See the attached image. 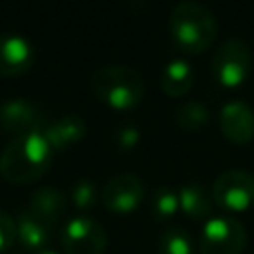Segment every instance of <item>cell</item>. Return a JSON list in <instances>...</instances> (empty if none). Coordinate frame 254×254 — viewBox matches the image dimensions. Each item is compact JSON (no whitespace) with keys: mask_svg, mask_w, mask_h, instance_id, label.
<instances>
[{"mask_svg":"<svg viewBox=\"0 0 254 254\" xmlns=\"http://www.w3.org/2000/svg\"><path fill=\"white\" fill-rule=\"evenodd\" d=\"M54 149L42 131L16 135L0 153V175L14 185L38 181L52 165Z\"/></svg>","mask_w":254,"mask_h":254,"instance_id":"6da1fadb","label":"cell"},{"mask_svg":"<svg viewBox=\"0 0 254 254\" xmlns=\"http://www.w3.org/2000/svg\"><path fill=\"white\" fill-rule=\"evenodd\" d=\"M171 38L185 54H202L216 40V18L208 6L198 0H181L169 18Z\"/></svg>","mask_w":254,"mask_h":254,"instance_id":"7a4b0ae2","label":"cell"},{"mask_svg":"<svg viewBox=\"0 0 254 254\" xmlns=\"http://www.w3.org/2000/svg\"><path fill=\"white\" fill-rule=\"evenodd\" d=\"M91 89L105 105L125 111L141 103L145 83L137 69L129 65H103L91 77Z\"/></svg>","mask_w":254,"mask_h":254,"instance_id":"3957f363","label":"cell"},{"mask_svg":"<svg viewBox=\"0 0 254 254\" xmlns=\"http://www.w3.org/2000/svg\"><path fill=\"white\" fill-rule=\"evenodd\" d=\"M252 50L240 38L224 40L212 56V75L222 87H238L250 75Z\"/></svg>","mask_w":254,"mask_h":254,"instance_id":"277c9868","label":"cell"},{"mask_svg":"<svg viewBox=\"0 0 254 254\" xmlns=\"http://www.w3.org/2000/svg\"><path fill=\"white\" fill-rule=\"evenodd\" d=\"M246 228L234 216H210L200 234V254H242Z\"/></svg>","mask_w":254,"mask_h":254,"instance_id":"5b68a950","label":"cell"},{"mask_svg":"<svg viewBox=\"0 0 254 254\" xmlns=\"http://www.w3.org/2000/svg\"><path fill=\"white\" fill-rule=\"evenodd\" d=\"M212 200L226 212H242L254 204V177L244 169H230L216 177Z\"/></svg>","mask_w":254,"mask_h":254,"instance_id":"8992f818","label":"cell"},{"mask_svg":"<svg viewBox=\"0 0 254 254\" xmlns=\"http://www.w3.org/2000/svg\"><path fill=\"white\" fill-rule=\"evenodd\" d=\"M105 246V228L89 216H73L62 230V248L65 254H103Z\"/></svg>","mask_w":254,"mask_h":254,"instance_id":"52a82bcc","label":"cell"},{"mask_svg":"<svg viewBox=\"0 0 254 254\" xmlns=\"http://www.w3.org/2000/svg\"><path fill=\"white\" fill-rule=\"evenodd\" d=\"M143 196H145V185L133 173H119L111 177L101 189L103 206L115 214H129L137 210Z\"/></svg>","mask_w":254,"mask_h":254,"instance_id":"ba28073f","label":"cell"},{"mask_svg":"<svg viewBox=\"0 0 254 254\" xmlns=\"http://www.w3.org/2000/svg\"><path fill=\"white\" fill-rule=\"evenodd\" d=\"M46 111L28 99H8L0 105V127L14 135L44 131L48 125Z\"/></svg>","mask_w":254,"mask_h":254,"instance_id":"9c48e42d","label":"cell"},{"mask_svg":"<svg viewBox=\"0 0 254 254\" xmlns=\"http://www.w3.org/2000/svg\"><path fill=\"white\" fill-rule=\"evenodd\" d=\"M218 123L222 135L234 145H246L254 137V109L240 99H230L220 107Z\"/></svg>","mask_w":254,"mask_h":254,"instance_id":"30bf717a","label":"cell"},{"mask_svg":"<svg viewBox=\"0 0 254 254\" xmlns=\"http://www.w3.org/2000/svg\"><path fill=\"white\" fill-rule=\"evenodd\" d=\"M34 58V46L28 38L14 32L0 34V75L16 77L26 73L32 67Z\"/></svg>","mask_w":254,"mask_h":254,"instance_id":"8fae6325","label":"cell"},{"mask_svg":"<svg viewBox=\"0 0 254 254\" xmlns=\"http://www.w3.org/2000/svg\"><path fill=\"white\" fill-rule=\"evenodd\" d=\"M85 131H87L85 119L77 113H67V115L58 117L56 121H50L42 133L54 151H62L81 141Z\"/></svg>","mask_w":254,"mask_h":254,"instance_id":"7c38bea8","label":"cell"},{"mask_svg":"<svg viewBox=\"0 0 254 254\" xmlns=\"http://www.w3.org/2000/svg\"><path fill=\"white\" fill-rule=\"evenodd\" d=\"M67 210V198L65 194L56 187H40L32 192L28 202V212L40 218L46 224L58 222Z\"/></svg>","mask_w":254,"mask_h":254,"instance_id":"4fadbf2b","label":"cell"},{"mask_svg":"<svg viewBox=\"0 0 254 254\" xmlns=\"http://www.w3.org/2000/svg\"><path fill=\"white\" fill-rule=\"evenodd\" d=\"M212 192H208L198 183H189L179 189V206L192 220L208 218L212 212Z\"/></svg>","mask_w":254,"mask_h":254,"instance_id":"5bb4252c","label":"cell"},{"mask_svg":"<svg viewBox=\"0 0 254 254\" xmlns=\"http://www.w3.org/2000/svg\"><path fill=\"white\" fill-rule=\"evenodd\" d=\"M192 87V67L187 60L175 58L161 71V89L169 97L185 95Z\"/></svg>","mask_w":254,"mask_h":254,"instance_id":"9a60e30c","label":"cell"},{"mask_svg":"<svg viewBox=\"0 0 254 254\" xmlns=\"http://www.w3.org/2000/svg\"><path fill=\"white\" fill-rule=\"evenodd\" d=\"M18 242L26 250H42L50 242V224L42 222L28 210H24L16 220Z\"/></svg>","mask_w":254,"mask_h":254,"instance_id":"2e32d148","label":"cell"},{"mask_svg":"<svg viewBox=\"0 0 254 254\" xmlns=\"http://www.w3.org/2000/svg\"><path fill=\"white\" fill-rule=\"evenodd\" d=\"M208 119H210L208 107L196 99L185 101L175 111V121L183 131H200L202 127H206Z\"/></svg>","mask_w":254,"mask_h":254,"instance_id":"e0dca14e","label":"cell"},{"mask_svg":"<svg viewBox=\"0 0 254 254\" xmlns=\"http://www.w3.org/2000/svg\"><path fill=\"white\" fill-rule=\"evenodd\" d=\"M157 250L159 254H194L192 236L181 226L167 228L159 236Z\"/></svg>","mask_w":254,"mask_h":254,"instance_id":"ac0fdd59","label":"cell"},{"mask_svg":"<svg viewBox=\"0 0 254 254\" xmlns=\"http://www.w3.org/2000/svg\"><path fill=\"white\" fill-rule=\"evenodd\" d=\"M179 190L171 187H159L155 189L151 196V214L157 220H167L179 210Z\"/></svg>","mask_w":254,"mask_h":254,"instance_id":"d6986e66","label":"cell"},{"mask_svg":"<svg viewBox=\"0 0 254 254\" xmlns=\"http://www.w3.org/2000/svg\"><path fill=\"white\" fill-rule=\"evenodd\" d=\"M97 196H99L97 187L89 179H79L71 187V202L79 210H89L97 202Z\"/></svg>","mask_w":254,"mask_h":254,"instance_id":"ffe728a7","label":"cell"},{"mask_svg":"<svg viewBox=\"0 0 254 254\" xmlns=\"http://www.w3.org/2000/svg\"><path fill=\"white\" fill-rule=\"evenodd\" d=\"M139 141H141V131H139V127L135 123L127 121V123H123V125L117 127V131H115V145L121 151L135 149L139 145Z\"/></svg>","mask_w":254,"mask_h":254,"instance_id":"44dd1931","label":"cell"},{"mask_svg":"<svg viewBox=\"0 0 254 254\" xmlns=\"http://www.w3.org/2000/svg\"><path fill=\"white\" fill-rule=\"evenodd\" d=\"M14 240H18V230H16V220L0 210V252L8 250Z\"/></svg>","mask_w":254,"mask_h":254,"instance_id":"7402d4cb","label":"cell"},{"mask_svg":"<svg viewBox=\"0 0 254 254\" xmlns=\"http://www.w3.org/2000/svg\"><path fill=\"white\" fill-rule=\"evenodd\" d=\"M40 254H60V252H54V250H42Z\"/></svg>","mask_w":254,"mask_h":254,"instance_id":"603a6c76","label":"cell"}]
</instances>
